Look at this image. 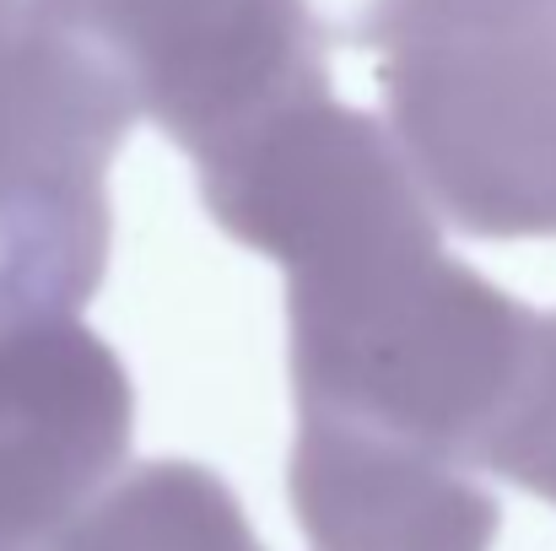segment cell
Listing matches in <instances>:
<instances>
[{
  "label": "cell",
  "instance_id": "cell-1",
  "mask_svg": "<svg viewBox=\"0 0 556 551\" xmlns=\"http://www.w3.org/2000/svg\"><path fill=\"white\" fill-rule=\"evenodd\" d=\"M541 314L443 243L287 281L292 395L481 471L535 352Z\"/></svg>",
  "mask_w": 556,
  "mask_h": 551
},
{
  "label": "cell",
  "instance_id": "cell-2",
  "mask_svg": "<svg viewBox=\"0 0 556 551\" xmlns=\"http://www.w3.org/2000/svg\"><path fill=\"white\" fill-rule=\"evenodd\" d=\"M130 125L114 76L16 0L0 27V330L76 320L103 287Z\"/></svg>",
  "mask_w": 556,
  "mask_h": 551
},
{
  "label": "cell",
  "instance_id": "cell-3",
  "mask_svg": "<svg viewBox=\"0 0 556 551\" xmlns=\"http://www.w3.org/2000/svg\"><path fill=\"white\" fill-rule=\"evenodd\" d=\"M383 130L438 222L556 238V33H454L378 60Z\"/></svg>",
  "mask_w": 556,
  "mask_h": 551
},
{
  "label": "cell",
  "instance_id": "cell-4",
  "mask_svg": "<svg viewBox=\"0 0 556 551\" xmlns=\"http://www.w3.org/2000/svg\"><path fill=\"white\" fill-rule=\"evenodd\" d=\"M194 174L216 227L276 260L287 281L443 243V222L383 120L330 92L205 152Z\"/></svg>",
  "mask_w": 556,
  "mask_h": 551
},
{
  "label": "cell",
  "instance_id": "cell-5",
  "mask_svg": "<svg viewBox=\"0 0 556 551\" xmlns=\"http://www.w3.org/2000/svg\"><path fill=\"white\" fill-rule=\"evenodd\" d=\"M81 43L136 120H157L189 158L330 92V33L308 0H27Z\"/></svg>",
  "mask_w": 556,
  "mask_h": 551
},
{
  "label": "cell",
  "instance_id": "cell-6",
  "mask_svg": "<svg viewBox=\"0 0 556 551\" xmlns=\"http://www.w3.org/2000/svg\"><path fill=\"white\" fill-rule=\"evenodd\" d=\"M136 389L81 320L0 330V541L71 525L130 460Z\"/></svg>",
  "mask_w": 556,
  "mask_h": 551
},
{
  "label": "cell",
  "instance_id": "cell-7",
  "mask_svg": "<svg viewBox=\"0 0 556 551\" xmlns=\"http://www.w3.org/2000/svg\"><path fill=\"white\" fill-rule=\"evenodd\" d=\"M287 492L308 551H492L503 519L470 471L308 405Z\"/></svg>",
  "mask_w": 556,
  "mask_h": 551
},
{
  "label": "cell",
  "instance_id": "cell-8",
  "mask_svg": "<svg viewBox=\"0 0 556 551\" xmlns=\"http://www.w3.org/2000/svg\"><path fill=\"white\" fill-rule=\"evenodd\" d=\"M0 551H265L232 487L194 460L119 471L71 525Z\"/></svg>",
  "mask_w": 556,
  "mask_h": 551
},
{
  "label": "cell",
  "instance_id": "cell-9",
  "mask_svg": "<svg viewBox=\"0 0 556 551\" xmlns=\"http://www.w3.org/2000/svg\"><path fill=\"white\" fill-rule=\"evenodd\" d=\"M325 33L378 54L454 33H556V0H341Z\"/></svg>",
  "mask_w": 556,
  "mask_h": 551
},
{
  "label": "cell",
  "instance_id": "cell-10",
  "mask_svg": "<svg viewBox=\"0 0 556 551\" xmlns=\"http://www.w3.org/2000/svg\"><path fill=\"white\" fill-rule=\"evenodd\" d=\"M481 471L556 503V314H541L525 389H519L503 433L492 438Z\"/></svg>",
  "mask_w": 556,
  "mask_h": 551
}]
</instances>
